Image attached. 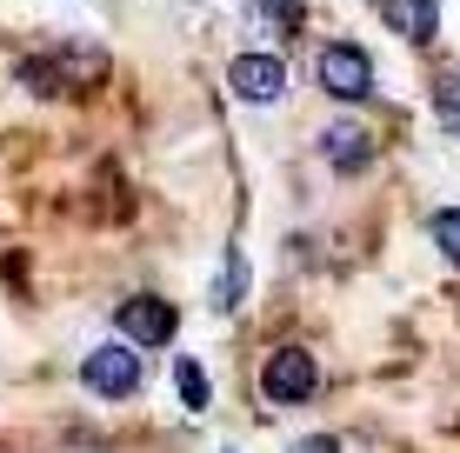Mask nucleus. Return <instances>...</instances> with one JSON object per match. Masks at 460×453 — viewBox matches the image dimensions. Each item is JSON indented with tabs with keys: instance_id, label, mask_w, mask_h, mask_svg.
<instances>
[{
	"instance_id": "1",
	"label": "nucleus",
	"mask_w": 460,
	"mask_h": 453,
	"mask_svg": "<svg viewBox=\"0 0 460 453\" xmlns=\"http://www.w3.org/2000/svg\"><path fill=\"white\" fill-rule=\"evenodd\" d=\"M314 81H321L327 100L360 107V100H374V54L360 40H321L314 47Z\"/></svg>"
},
{
	"instance_id": "2",
	"label": "nucleus",
	"mask_w": 460,
	"mask_h": 453,
	"mask_svg": "<svg viewBox=\"0 0 460 453\" xmlns=\"http://www.w3.org/2000/svg\"><path fill=\"white\" fill-rule=\"evenodd\" d=\"M81 387L93 400H134L140 394V347L134 340H101L81 361Z\"/></svg>"
},
{
	"instance_id": "3",
	"label": "nucleus",
	"mask_w": 460,
	"mask_h": 453,
	"mask_svg": "<svg viewBox=\"0 0 460 453\" xmlns=\"http://www.w3.org/2000/svg\"><path fill=\"white\" fill-rule=\"evenodd\" d=\"M261 394L274 400V407H300V400H314V394H321V361H314L300 340L274 347V353H267V367H261Z\"/></svg>"
},
{
	"instance_id": "4",
	"label": "nucleus",
	"mask_w": 460,
	"mask_h": 453,
	"mask_svg": "<svg viewBox=\"0 0 460 453\" xmlns=\"http://www.w3.org/2000/svg\"><path fill=\"white\" fill-rule=\"evenodd\" d=\"M227 87H234V100H247V107H274V100H288V60L247 47V54L227 60Z\"/></svg>"
},
{
	"instance_id": "5",
	"label": "nucleus",
	"mask_w": 460,
	"mask_h": 453,
	"mask_svg": "<svg viewBox=\"0 0 460 453\" xmlns=\"http://www.w3.org/2000/svg\"><path fill=\"white\" fill-rule=\"evenodd\" d=\"M114 327L134 347H167V340L181 334V314H173V301H161V293H127L114 307Z\"/></svg>"
},
{
	"instance_id": "6",
	"label": "nucleus",
	"mask_w": 460,
	"mask_h": 453,
	"mask_svg": "<svg viewBox=\"0 0 460 453\" xmlns=\"http://www.w3.org/2000/svg\"><path fill=\"white\" fill-rule=\"evenodd\" d=\"M321 161L334 167L341 180L367 174V167H374V127H367V120H354V114L327 120V127H321Z\"/></svg>"
},
{
	"instance_id": "7",
	"label": "nucleus",
	"mask_w": 460,
	"mask_h": 453,
	"mask_svg": "<svg viewBox=\"0 0 460 453\" xmlns=\"http://www.w3.org/2000/svg\"><path fill=\"white\" fill-rule=\"evenodd\" d=\"M374 7H380V21H387L407 47H427L440 34V0H374Z\"/></svg>"
},
{
	"instance_id": "8",
	"label": "nucleus",
	"mask_w": 460,
	"mask_h": 453,
	"mask_svg": "<svg viewBox=\"0 0 460 453\" xmlns=\"http://www.w3.org/2000/svg\"><path fill=\"white\" fill-rule=\"evenodd\" d=\"M241 293H247V260H241V247H227V274L214 287V307L227 314V307H241Z\"/></svg>"
},
{
	"instance_id": "9",
	"label": "nucleus",
	"mask_w": 460,
	"mask_h": 453,
	"mask_svg": "<svg viewBox=\"0 0 460 453\" xmlns=\"http://www.w3.org/2000/svg\"><path fill=\"white\" fill-rule=\"evenodd\" d=\"M173 387H181V400H187L194 414L214 400V394H208V367H200V361H173Z\"/></svg>"
},
{
	"instance_id": "10",
	"label": "nucleus",
	"mask_w": 460,
	"mask_h": 453,
	"mask_svg": "<svg viewBox=\"0 0 460 453\" xmlns=\"http://www.w3.org/2000/svg\"><path fill=\"white\" fill-rule=\"evenodd\" d=\"M434 114L447 134H460V74H434Z\"/></svg>"
},
{
	"instance_id": "11",
	"label": "nucleus",
	"mask_w": 460,
	"mask_h": 453,
	"mask_svg": "<svg viewBox=\"0 0 460 453\" xmlns=\"http://www.w3.org/2000/svg\"><path fill=\"white\" fill-rule=\"evenodd\" d=\"M427 233H434V247L460 267V207H440V213H427Z\"/></svg>"
},
{
	"instance_id": "12",
	"label": "nucleus",
	"mask_w": 460,
	"mask_h": 453,
	"mask_svg": "<svg viewBox=\"0 0 460 453\" xmlns=\"http://www.w3.org/2000/svg\"><path fill=\"white\" fill-rule=\"evenodd\" d=\"M253 13H267L274 34H300V27H307V7H300V0H253Z\"/></svg>"
},
{
	"instance_id": "13",
	"label": "nucleus",
	"mask_w": 460,
	"mask_h": 453,
	"mask_svg": "<svg viewBox=\"0 0 460 453\" xmlns=\"http://www.w3.org/2000/svg\"><path fill=\"white\" fill-rule=\"evenodd\" d=\"M288 453H341V440L334 433H307V440H294Z\"/></svg>"
}]
</instances>
